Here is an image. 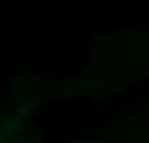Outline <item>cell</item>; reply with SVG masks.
Listing matches in <instances>:
<instances>
[{"label": "cell", "mask_w": 149, "mask_h": 143, "mask_svg": "<svg viewBox=\"0 0 149 143\" xmlns=\"http://www.w3.org/2000/svg\"><path fill=\"white\" fill-rule=\"evenodd\" d=\"M6 83H8V93L12 95V97H17V95H22V83L23 79L17 74H12V72H8V76H6Z\"/></svg>", "instance_id": "cell-1"}, {"label": "cell", "mask_w": 149, "mask_h": 143, "mask_svg": "<svg viewBox=\"0 0 149 143\" xmlns=\"http://www.w3.org/2000/svg\"><path fill=\"white\" fill-rule=\"evenodd\" d=\"M111 35V37H126V35H149V31H139L136 27H128V29H107V31H95V35Z\"/></svg>", "instance_id": "cell-2"}, {"label": "cell", "mask_w": 149, "mask_h": 143, "mask_svg": "<svg viewBox=\"0 0 149 143\" xmlns=\"http://www.w3.org/2000/svg\"><path fill=\"white\" fill-rule=\"evenodd\" d=\"M122 122H120V116H114V120H112V126H111V130H109V135H111V141H122Z\"/></svg>", "instance_id": "cell-3"}, {"label": "cell", "mask_w": 149, "mask_h": 143, "mask_svg": "<svg viewBox=\"0 0 149 143\" xmlns=\"http://www.w3.org/2000/svg\"><path fill=\"white\" fill-rule=\"evenodd\" d=\"M49 126L50 128H62V126H64V122H62V112H54V114H52Z\"/></svg>", "instance_id": "cell-4"}, {"label": "cell", "mask_w": 149, "mask_h": 143, "mask_svg": "<svg viewBox=\"0 0 149 143\" xmlns=\"http://www.w3.org/2000/svg\"><path fill=\"white\" fill-rule=\"evenodd\" d=\"M85 54H87V64H95V49L93 44H85Z\"/></svg>", "instance_id": "cell-5"}, {"label": "cell", "mask_w": 149, "mask_h": 143, "mask_svg": "<svg viewBox=\"0 0 149 143\" xmlns=\"http://www.w3.org/2000/svg\"><path fill=\"white\" fill-rule=\"evenodd\" d=\"M31 79H43V74L41 72H33L31 74Z\"/></svg>", "instance_id": "cell-6"}, {"label": "cell", "mask_w": 149, "mask_h": 143, "mask_svg": "<svg viewBox=\"0 0 149 143\" xmlns=\"http://www.w3.org/2000/svg\"><path fill=\"white\" fill-rule=\"evenodd\" d=\"M122 103H124V99H116L114 103H112V106H114V108H120V106H122Z\"/></svg>", "instance_id": "cell-7"}, {"label": "cell", "mask_w": 149, "mask_h": 143, "mask_svg": "<svg viewBox=\"0 0 149 143\" xmlns=\"http://www.w3.org/2000/svg\"><path fill=\"white\" fill-rule=\"evenodd\" d=\"M141 106L145 108V112H149V97H145V99H143V105H141Z\"/></svg>", "instance_id": "cell-8"}]
</instances>
